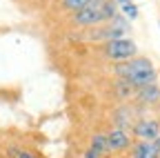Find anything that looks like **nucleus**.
<instances>
[{
    "label": "nucleus",
    "mask_w": 160,
    "mask_h": 158,
    "mask_svg": "<svg viewBox=\"0 0 160 158\" xmlns=\"http://www.w3.org/2000/svg\"><path fill=\"white\" fill-rule=\"evenodd\" d=\"M136 98L145 105H153V103L160 100V89L156 87V83L147 85V87H140V89H136Z\"/></svg>",
    "instance_id": "nucleus-7"
},
{
    "label": "nucleus",
    "mask_w": 160,
    "mask_h": 158,
    "mask_svg": "<svg viewBox=\"0 0 160 158\" xmlns=\"http://www.w3.org/2000/svg\"><path fill=\"white\" fill-rule=\"evenodd\" d=\"M49 3H53V0H49Z\"/></svg>",
    "instance_id": "nucleus-12"
},
{
    "label": "nucleus",
    "mask_w": 160,
    "mask_h": 158,
    "mask_svg": "<svg viewBox=\"0 0 160 158\" xmlns=\"http://www.w3.org/2000/svg\"><path fill=\"white\" fill-rule=\"evenodd\" d=\"M153 145H156V149H158V154H160V136H158L156 140H153Z\"/></svg>",
    "instance_id": "nucleus-11"
},
{
    "label": "nucleus",
    "mask_w": 160,
    "mask_h": 158,
    "mask_svg": "<svg viewBox=\"0 0 160 158\" xmlns=\"http://www.w3.org/2000/svg\"><path fill=\"white\" fill-rule=\"evenodd\" d=\"M116 5H118V11H122V18L127 20H136L138 18V7L133 0H116Z\"/></svg>",
    "instance_id": "nucleus-8"
},
{
    "label": "nucleus",
    "mask_w": 160,
    "mask_h": 158,
    "mask_svg": "<svg viewBox=\"0 0 160 158\" xmlns=\"http://www.w3.org/2000/svg\"><path fill=\"white\" fill-rule=\"evenodd\" d=\"M133 134L140 140H156L160 136V120L156 118H142V120H136L133 125Z\"/></svg>",
    "instance_id": "nucleus-3"
},
{
    "label": "nucleus",
    "mask_w": 160,
    "mask_h": 158,
    "mask_svg": "<svg viewBox=\"0 0 160 158\" xmlns=\"http://www.w3.org/2000/svg\"><path fill=\"white\" fill-rule=\"evenodd\" d=\"M131 158H160L153 140H138V143H131Z\"/></svg>",
    "instance_id": "nucleus-6"
},
{
    "label": "nucleus",
    "mask_w": 160,
    "mask_h": 158,
    "mask_svg": "<svg viewBox=\"0 0 160 158\" xmlns=\"http://www.w3.org/2000/svg\"><path fill=\"white\" fill-rule=\"evenodd\" d=\"M111 74H116L120 80L129 83L133 89H140V87H147V85H153L156 83V69H153V63L149 58H131V60H125V63H116L111 67Z\"/></svg>",
    "instance_id": "nucleus-1"
},
{
    "label": "nucleus",
    "mask_w": 160,
    "mask_h": 158,
    "mask_svg": "<svg viewBox=\"0 0 160 158\" xmlns=\"http://www.w3.org/2000/svg\"><path fill=\"white\" fill-rule=\"evenodd\" d=\"M89 149H91V151H96L98 156H105V154H109L107 136H105V134H96V136H91V145H89Z\"/></svg>",
    "instance_id": "nucleus-9"
},
{
    "label": "nucleus",
    "mask_w": 160,
    "mask_h": 158,
    "mask_svg": "<svg viewBox=\"0 0 160 158\" xmlns=\"http://www.w3.org/2000/svg\"><path fill=\"white\" fill-rule=\"evenodd\" d=\"M100 54H102V58H107L111 63H125V60L136 58L138 47L129 38H116V40H107L102 45V49H100Z\"/></svg>",
    "instance_id": "nucleus-2"
},
{
    "label": "nucleus",
    "mask_w": 160,
    "mask_h": 158,
    "mask_svg": "<svg viewBox=\"0 0 160 158\" xmlns=\"http://www.w3.org/2000/svg\"><path fill=\"white\" fill-rule=\"evenodd\" d=\"M107 136V145H109V151L113 154H120V151H127L131 149V138L125 129H111Z\"/></svg>",
    "instance_id": "nucleus-4"
},
{
    "label": "nucleus",
    "mask_w": 160,
    "mask_h": 158,
    "mask_svg": "<svg viewBox=\"0 0 160 158\" xmlns=\"http://www.w3.org/2000/svg\"><path fill=\"white\" fill-rule=\"evenodd\" d=\"M13 158H38V156H36L33 151H29V149H18Z\"/></svg>",
    "instance_id": "nucleus-10"
},
{
    "label": "nucleus",
    "mask_w": 160,
    "mask_h": 158,
    "mask_svg": "<svg viewBox=\"0 0 160 158\" xmlns=\"http://www.w3.org/2000/svg\"><path fill=\"white\" fill-rule=\"evenodd\" d=\"M91 3V0H53L51 3V11L58 16H71L80 9H85L87 5Z\"/></svg>",
    "instance_id": "nucleus-5"
},
{
    "label": "nucleus",
    "mask_w": 160,
    "mask_h": 158,
    "mask_svg": "<svg viewBox=\"0 0 160 158\" xmlns=\"http://www.w3.org/2000/svg\"><path fill=\"white\" fill-rule=\"evenodd\" d=\"M158 25H160V23H158Z\"/></svg>",
    "instance_id": "nucleus-13"
}]
</instances>
